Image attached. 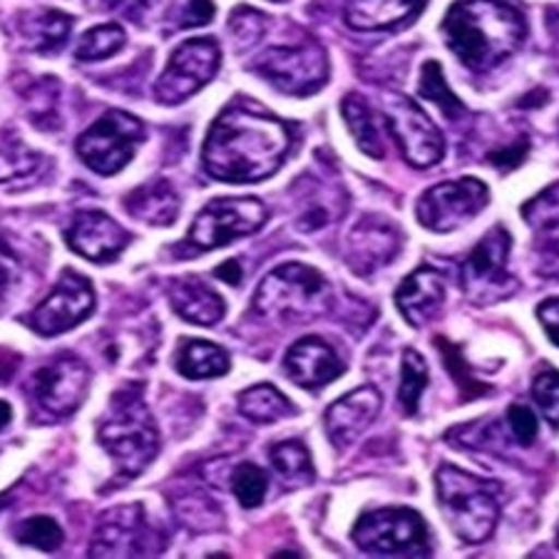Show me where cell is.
Listing matches in <instances>:
<instances>
[{
    "mask_svg": "<svg viewBox=\"0 0 559 559\" xmlns=\"http://www.w3.org/2000/svg\"><path fill=\"white\" fill-rule=\"evenodd\" d=\"M292 142V130L284 120L234 103L210 128L202 162L206 173L219 182H261L284 165Z\"/></svg>",
    "mask_w": 559,
    "mask_h": 559,
    "instance_id": "6da1fadb",
    "label": "cell"
},
{
    "mask_svg": "<svg viewBox=\"0 0 559 559\" xmlns=\"http://www.w3.org/2000/svg\"><path fill=\"white\" fill-rule=\"evenodd\" d=\"M443 33L463 66L488 72L520 50L527 23L504 0H457L445 15Z\"/></svg>",
    "mask_w": 559,
    "mask_h": 559,
    "instance_id": "7a4b0ae2",
    "label": "cell"
},
{
    "mask_svg": "<svg viewBox=\"0 0 559 559\" xmlns=\"http://www.w3.org/2000/svg\"><path fill=\"white\" fill-rule=\"evenodd\" d=\"M97 438L120 475L138 477L147 471L159 450V436L138 388H122L112 395Z\"/></svg>",
    "mask_w": 559,
    "mask_h": 559,
    "instance_id": "3957f363",
    "label": "cell"
},
{
    "mask_svg": "<svg viewBox=\"0 0 559 559\" xmlns=\"http://www.w3.org/2000/svg\"><path fill=\"white\" fill-rule=\"evenodd\" d=\"M436 488L455 535L467 545L488 543L500 520V485L443 465L436 475Z\"/></svg>",
    "mask_w": 559,
    "mask_h": 559,
    "instance_id": "277c9868",
    "label": "cell"
},
{
    "mask_svg": "<svg viewBox=\"0 0 559 559\" xmlns=\"http://www.w3.org/2000/svg\"><path fill=\"white\" fill-rule=\"evenodd\" d=\"M257 313L278 323H309L331 309V286L316 269L284 264L259 284Z\"/></svg>",
    "mask_w": 559,
    "mask_h": 559,
    "instance_id": "5b68a950",
    "label": "cell"
},
{
    "mask_svg": "<svg viewBox=\"0 0 559 559\" xmlns=\"http://www.w3.org/2000/svg\"><path fill=\"white\" fill-rule=\"evenodd\" d=\"M358 549L378 557H428L430 537L418 512L408 508H385L366 512L354 530Z\"/></svg>",
    "mask_w": 559,
    "mask_h": 559,
    "instance_id": "8992f818",
    "label": "cell"
},
{
    "mask_svg": "<svg viewBox=\"0 0 559 559\" xmlns=\"http://www.w3.org/2000/svg\"><path fill=\"white\" fill-rule=\"evenodd\" d=\"M142 140L144 128L138 117L122 110H110L80 134L75 150L93 173L110 177L128 167Z\"/></svg>",
    "mask_w": 559,
    "mask_h": 559,
    "instance_id": "52a82bcc",
    "label": "cell"
},
{
    "mask_svg": "<svg viewBox=\"0 0 559 559\" xmlns=\"http://www.w3.org/2000/svg\"><path fill=\"white\" fill-rule=\"evenodd\" d=\"M251 70L274 85L278 93L306 97L319 93L329 80V60L321 45L301 43L292 48H272L254 60Z\"/></svg>",
    "mask_w": 559,
    "mask_h": 559,
    "instance_id": "ba28073f",
    "label": "cell"
},
{
    "mask_svg": "<svg viewBox=\"0 0 559 559\" xmlns=\"http://www.w3.org/2000/svg\"><path fill=\"white\" fill-rule=\"evenodd\" d=\"M266 219V206L257 197H224V200L210 202L197 214L189 229V245L200 251L227 247L234 239L259 231Z\"/></svg>",
    "mask_w": 559,
    "mask_h": 559,
    "instance_id": "9c48e42d",
    "label": "cell"
},
{
    "mask_svg": "<svg viewBox=\"0 0 559 559\" xmlns=\"http://www.w3.org/2000/svg\"><path fill=\"white\" fill-rule=\"evenodd\" d=\"M510 247L512 239L508 229L495 227L471 251V257L463 264V272H460V284H463V292L471 296V301L492 304L498 299H508L515 292L518 282L508 272Z\"/></svg>",
    "mask_w": 559,
    "mask_h": 559,
    "instance_id": "30bf717a",
    "label": "cell"
},
{
    "mask_svg": "<svg viewBox=\"0 0 559 559\" xmlns=\"http://www.w3.org/2000/svg\"><path fill=\"white\" fill-rule=\"evenodd\" d=\"M383 120L388 130L399 142L405 162H411L413 167L426 169L438 165L445 155V140L440 134L438 124L420 110V107L408 100V97L388 93L383 95Z\"/></svg>",
    "mask_w": 559,
    "mask_h": 559,
    "instance_id": "8fae6325",
    "label": "cell"
},
{
    "mask_svg": "<svg viewBox=\"0 0 559 559\" xmlns=\"http://www.w3.org/2000/svg\"><path fill=\"white\" fill-rule=\"evenodd\" d=\"M490 202V189L480 179L463 177L430 187L416 204L418 222L430 231H455L471 224Z\"/></svg>",
    "mask_w": 559,
    "mask_h": 559,
    "instance_id": "7c38bea8",
    "label": "cell"
},
{
    "mask_svg": "<svg viewBox=\"0 0 559 559\" xmlns=\"http://www.w3.org/2000/svg\"><path fill=\"white\" fill-rule=\"evenodd\" d=\"M222 66V50L214 38H192L179 45L162 72L155 95L162 105H179L210 83Z\"/></svg>",
    "mask_w": 559,
    "mask_h": 559,
    "instance_id": "4fadbf2b",
    "label": "cell"
},
{
    "mask_svg": "<svg viewBox=\"0 0 559 559\" xmlns=\"http://www.w3.org/2000/svg\"><path fill=\"white\" fill-rule=\"evenodd\" d=\"M90 385L85 360L75 356H60L38 368L31 383V399L35 411L48 418L72 416L83 403Z\"/></svg>",
    "mask_w": 559,
    "mask_h": 559,
    "instance_id": "5bb4252c",
    "label": "cell"
},
{
    "mask_svg": "<svg viewBox=\"0 0 559 559\" xmlns=\"http://www.w3.org/2000/svg\"><path fill=\"white\" fill-rule=\"evenodd\" d=\"M95 309V292L93 284L85 276H80L68 269L62 272L58 286L52 288L48 299H45L38 309L31 316V326L40 333V336H58L75 329L83 323Z\"/></svg>",
    "mask_w": 559,
    "mask_h": 559,
    "instance_id": "9a60e30c",
    "label": "cell"
},
{
    "mask_svg": "<svg viewBox=\"0 0 559 559\" xmlns=\"http://www.w3.org/2000/svg\"><path fill=\"white\" fill-rule=\"evenodd\" d=\"M162 543L147 527L140 508H122L107 512L97 527L95 543L90 547L93 557H152L159 552Z\"/></svg>",
    "mask_w": 559,
    "mask_h": 559,
    "instance_id": "2e32d148",
    "label": "cell"
},
{
    "mask_svg": "<svg viewBox=\"0 0 559 559\" xmlns=\"http://www.w3.org/2000/svg\"><path fill=\"white\" fill-rule=\"evenodd\" d=\"M68 245L72 251L95 264H107L122 254L130 245V234L103 212H83L68 229Z\"/></svg>",
    "mask_w": 559,
    "mask_h": 559,
    "instance_id": "e0dca14e",
    "label": "cell"
},
{
    "mask_svg": "<svg viewBox=\"0 0 559 559\" xmlns=\"http://www.w3.org/2000/svg\"><path fill=\"white\" fill-rule=\"evenodd\" d=\"M284 368L296 385L306 388V391H319V388L344 376L346 364L323 338L304 336L288 348Z\"/></svg>",
    "mask_w": 559,
    "mask_h": 559,
    "instance_id": "ac0fdd59",
    "label": "cell"
},
{
    "mask_svg": "<svg viewBox=\"0 0 559 559\" xmlns=\"http://www.w3.org/2000/svg\"><path fill=\"white\" fill-rule=\"evenodd\" d=\"M401 234L385 219L366 216L348 237V264L360 276H371L399 257Z\"/></svg>",
    "mask_w": 559,
    "mask_h": 559,
    "instance_id": "d6986e66",
    "label": "cell"
},
{
    "mask_svg": "<svg viewBox=\"0 0 559 559\" xmlns=\"http://www.w3.org/2000/svg\"><path fill=\"white\" fill-rule=\"evenodd\" d=\"M381 411V393L376 388L366 385L358 391L346 393L326 411V432L333 448L344 450L354 445L358 436L376 420Z\"/></svg>",
    "mask_w": 559,
    "mask_h": 559,
    "instance_id": "ffe728a7",
    "label": "cell"
},
{
    "mask_svg": "<svg viewBox=\"0 0 559 559\" xmlns=\"http://www.w3.org/2000/svg\"><path fill=\"white\" fill-rule=\"evenodd\" d=\"M445 301V278L436 269H418L395 292V306L411 326L423 329L436 319L440 306Z\"/></svg>",
    "mask_w": 559,
    "mask_h": 559,
    "instance_id": "44dd1931",
    "label": "cell"
},
{
    "mask_svg": "<svg viewBox=\"0 0 559 559\" xmlns=\"http://www.w3.org/2000/svg\"><path fill=\"white\" fill-rule=\"evenodd\" d=\"M428 0H348L346 23L354 31H391L408 23Z\"/></svg>",
    "mask_w": 559,
    "mask_h": 559,
    "instance_id": "7402d4cb",
    "label": "cell"
},
{
    "mask_svg": "<svg viewBox=\"0 0 559 559\" xmlns=\"http://www.w3.org/2000/svg\"><path fill=\"white\" fill-rule=\"evenodd\" d=\"M72 31V17L68 13L52 11V8H40V11H28L17 17V33L31 50L40 56H52L62 45L68 43Z\"/></svg>",
    "mask_w": 559,
    "mask_h": 559,
    "instance_id": "603a6c76",
    "label": "cell"
},
{
    "mask_svg": "<svg viewBox=\"0 0 559 559\" xmlns=\"http://www.w3.org/2000/svg\"><path fill=\"white\" fill-rule=\"evenodd\" d=\"M128 212L152 227H169L179 214V197L167 179H152L124 200Z\"/></svg>",
    "mask_w": 559,
    "mask_h": 559,
    "instance_id": "cb8c5ba5",
    "label": "cell"
},
{
    "mask_svg": "<svg viewBox=\"0 0 559 559\" xmlns=\"http://www.w3.org/2000/svg\"><path fill=\"white\" fill-rule=\"evenodd\" d=\"M173 306L185 321L197 323V326H214L216 321L224 319L222 296L212 292L210 286L197 282V278H182L173 286Z\"/></svg>",
    "mask_w": 559,
    "mask_h": 559,
    "instance_id": "d4e9b609",
    "label": "cell"
},
{
    "mask_svg": "<svg viewBox=\"0 0 559 559\" xmlns=\"http://www.w3.org/2000/svg\"><path fill=\"white\" fill-rule=\"evenodd\" d=\"M341 112H344V120L348 124L350 134H354L358 150L373 159H383L385 157L383 120L381 117H376V112L368 107L364 97L348 95L346 100L341 103Z\"/></svg>",
    "mask_w": 559,
    "mask_h": 559,
    "instance_id": "484cf974",
    "label": "cell"
},
{
    "mask_svg": "<svg viewBox=\"0 0 559 559\" xmlns=\"http://www.w3.org/2000/svg\"><path fill=\"white\" fill-rule=\"evenodd\" d=\"M177 368L185 378L204 381V378H222L229 371L227 350L210 341H185L177 354Z\"/></svg>",
    "mask_w": 559,
    "mask_h": 559,
    "instance_id": "4316f807",
    "label": "cell"
},
{
    "mask_svg": "<svg viewBox=\"0 0 559 559\" xmlns=\"http://www.w3.org/2000/svg\"><path fill=\"white\" fill-rule=\"evenodd\" d=\"M45 157L25 147L21 140L0 142V185L17 187L33 185L43 175Z\"/></svg>",
    "mask_w": 559,
    "mask_h": 559,
    "instance_id": "83f0119b",
    "label": "cell"
},
{
    "mask_svg": "<svg viewBox=\"0 0 559 559\" xmlns=\"http://www.w3.org/2000/svg\"><path fill=\"white\" fill-rule=\"evenodd\" d=\"M239 411L241 416L266 426V423H276L286 416H292L294 405L288 403L282 391H276L274 385H254L239 395Z\"/></svg>",
    "mask_w": 559,
    "mask_h": 559,
    "instance_id": "f1b7e54d",
    "label": "cell"
},
{
    "mask_svg": "<svg viewBox=\"0 0 559 559\" xmlns=\"http://www.w3.org/2000/svg\"><path fill=\"white\" fill-rule=\"evenodd\" d=\"M272 465L288 488H306L316 480L309 450L299 440H286L272 448Z\"/></svg>",
    "mask_w": 559,
    "mask_h": 559,
    "instance_id": "f546056e",
    "label": "cell"
},
{
    "mask_svg": "<svg viewBox=\"0 0 559 559\" xmlns=\"http://www.w3.org/2000/svg\"><path fill=\"white\" fill-rule=\"evenodd\" d=\"M428 385V366L423 360L420 354L408 348L403 354V364H401V388H399V399L405 411V416H416L418 405H420V395Z\"/></svg>",
    "mask_w": 559,
    "mask_h": 559,
    "instance_id": "4dcf8cb0",
    "label": "cell"
},
{
    "mask_svg": "<svg viewBox=\"0 0 559 559\" xmlns=\"http://www.w3.org/2000/svg\"><path fill=\"white\" fill-rule=\"evenodd\" d=\"M420 95L428 97L430 103H436L448 120H460V115L465 112L463 103L457 100L453 95V90L448 87L445 78H443V70L436 60H428L426 66H423V75H420Z\"/></svg>",
    "mask_w": 559,
    "mask_h": 559,
    "instance_id": "1f68e13d",
    "label": "cell"
},
{
    "mask_svg": "<svg viewBox=\"0 0 559 559\" xmlns=\"http://www.w3.org/2000/svg\"><path fill=\"white\" fill-rule=\"evenodd\" d=\"M124 45V31L120 25H97V28L87 31L78 45V60L95 62L112 58L115 52H120Z\"/></svg>",
    "mask_w": 559,
    "mask_h": 559,
    "instance_id": "d6a6232c",
    "label": "cell"
},
{
    "mask_svg": "<svg viewBox=\"0 0 559 559\" xmlns=\"http://www.w3.org/2000/svg\"><path fill=\"white\" fill-rule=\"evenodd\" d=\"M231 490H234V495H237L241 508L254 510L266 498L269 477L259 465L245 463V465H239L231 475Z\"/></svg>",
    "mask_w": 559,
    "mask_h": 559,
    "instance_id": "836d02e7",
    "label": "cell"
},
{
    "mask_svg": "<svg viewBox=\"0 0 559 559\" xmlns=\"http://www.w3.org/2000/svg\"><path fill=\"white\" fill-rule=\"evenodd\" d=\"M58 97L60 85L52 78H45L28 90V115L38 128H50L58 124Z\"/></svg>",
    "mask_w": 559,
    "mask_h": 559,
    "instance_id": "e575fe53",
    "label": "cell"
},
{
    "mask_svg": "<svg viewBox=\"0 0 559 559\" xmlns=\"http://www.w3.org/2000/svg\"><path fill=\"white\" fill-rule=\"evenodd\" d=\"M17 543L43 549V552H56L62 545V527L48 515L28 518L17 527Z\"/></svg>",
    "mask_w": 559,
    "mask_h": 559,
    "instance_id": "d590c367",
    "label": "cell"
},
{
    "mask_svg": "<svg viewBox=\"0 0 559 559\" xmlns=\"http://www.w3.org/2000/svg\"><path fill=\"white\" fill-rule=\"evenodd\" d=\"M436 346H440V350H443V360H445L448 371L453 373V378H455L457 385H460V391H463V395H465V401L480 399L483 393L490 391L488 385H483L480 381H477V378H473L471 368H467L465 358H463V354H460L457 346L448 344L445 338H436Z\"/></svg>",
    "mask_w": 559,
    "mask_h": 559,
    "instance_id": "8d00e7d4",
    "label": "cell"
},
{
    "mask_svg": "<svg viewBox=\"0 0 559 559\" xmlns=\"http://www.w3.org/2000/svg\"><path fill=\"white\" fill-rule=\"evenodd\" d=\"M522 216L532 229L543 231L559 224V182L539 192L535 200L522 206Z\"/></svg>",
    "mask_w": 559,
    "mask_h": 559,
    "instance_id": "74e56055",
    "label": "cell"
},
{
    "mask_svg": "<svg viewBox=\"0 0 559 559\" xmlns=\"http://www.w3.org/2000/svg\"><path fill=\"white\" fill-rule=\"evenodd\" d=\"M532 399L537 403V411L549 423V428L559 430V371H543L535 376L532 383Z\"/></svg>",
    "mask_w": 559,
    "mask_h": 559,
    "instance_id": "f35d334b",
    "label": "cell"
},
{
    "mask_svg": "<svg viewBox=\"0 0 559 559\" xmlns=\"http://www.w3.org/2000/svg\"><path fill=\"white\" fill-rule=\"evenodd\" d=\"M229 33L234 38L237 50H249L251 45L261 40V35L266 33V17L257 13L254 8H237L231 13L229 21Z\"/></svg>",
    "mask_w": 559,
    "mask_h": 559,
    "instance_id": "ab89813d",
    "label": "cell"
},
{
    "mask_svg": "<svg viewBox=\"0 0 559 559\" xmlns=\"http://www.w3.org/2000/svg\"><path fill=\"white\" fill-rule=\"evenodd\" d=\"M216 8L212 0H177L169 11V21L175 28H200V25H210Z\"/></svg>",
    "mask_w": 559,
    "mask_h": 559,
    "instance_id": "60d3db41",
    "label": "cell"
},
{
    "mask_svg": "<svg viewBox=\"0 0 559 559\" xmlns=\"http://www.w3.org/2000/svg\"><path fill=\"white\" fill-rule=\"evenodd\" d=\"M535 269L539 276L559 278V224L539 231L535 241Z\"/></svg>",
    "mask_w": 559,
    "mask_h": 559,
    "instance_id": "b9f144b4",
    "label": "cell"
},
{
    "mask_svg": "<svg viewBox=\"0 0 559 559\" xmlns=\"http://www.w3.org/2000/svg\"><path fill=\"white\" fill-rule=\"evenodd\" d=\"M508 426L512 430V438L522 448H530L537 440V416L525 405H510L508 408Z\"/></svg>",
    "mask_w": 559,
    "mask_h": 559,
    "instance_id": "7bdbcfd3",
    "label": "cell"
},
{
    "mask_svg": "<svg viewBox=\"0 0 559 559\" xmlns=\"http://www.w3.org/2000/svg\"><path fill=\"white\" fill-rule=\"evenodd\" d=\"M527 152H530V142L522 138L520 142H512L510 147L492 152L490 162L498 169H502V173H510V169H515L518 165H522V159L527 157Z\"/></svg>",
    "mask_w": 559,
    "mask_h": 559,
    "instance_id": "ee69618b",
    "label": "cell"
},
{
    "mask_svg": "<svg viewBox=\"0 0 559 559\" xmlns=\"http://www.w3.org/2000/svg\"><path fill=\"white\" fill-rule=\"evenodd\" d=\"M537 319H539V323H543V329L547 331L549 341H552V344L559 348V299H547L545 304H539Z\"/></svg>",
    "mask_w": 559,
    "mask_h": 559,
    "instance_id": "f6af8a7d",
    "label": "cell"
},
{
    "mask_svg": "<svg viewBox=\"0 0 559 559\" xmlns=\"http://www.w3.org/2000/svg\"><path fill=\"white\" fill-rule=\"evenodd\" d=\"M103 3L105 8H110L112 13H120L138 23L140 17H144V13L150 11V5L155 3V0H103Z\"/></svg>",
    "mask_w": 559,
    "mask_h": 559,
    "instance_id": "bcb514c9",
    "label": "cell"
},
{
    "mask_svg": "<svg viewBox=\"0 0 559 559\" xmlns=\"http://www.w3.org/2000/svg\"><path fill=\"white\" fill-rule=\"evenodd\" d=\"M216 278H222V282H227L231 286H237L241 282V266L237 259L227 261V264H222L219 269H216Z\"/></svg>",
    "mask_w": 559,
    "mask_h": 559,
    "instance_id": "7dc6e473",
    "label": "cell"
},
{
    "mask_svg": "<svg viewBox=\"0 0 559 559\" xmlns=\"http://www.w3.org/2000/svg\"><path fill=\"white\" fill-rule=\"evenodd\" d=\"M8 282H11V274H8V264H5V257H0V304H3V296H5V288Z\"/></svg>",
    "mask_w": 559,
    "mask_h": 559,
    "instance_id": "c3c4849f",
    "label": "cell"
},
{
    "mask_svg": "<svg viewBox=\"0 0 559 559\" xmlns=\"http://www.w3.org/2000/svg\"><path fill=\"white\" fill-rule=\"evenodd\" d=\"M11 418H13V411H11V405H8L5 401H0V430H3L8 423H11Z\"/></svg>",
    "mask_w": 559,
    "mask_h": 559,
    "instance_id": "681fc988",
    "label": "cell"
},
{
    "mask_svg": "<svg viewBox=\"0 0 559 559\" xmlns=\"http://www.w3.org/2000/svg\"><path fill=\"white\" fill-rule=\"evenodd\" d=\"M272 3H284V0H272Z\"/></svg>",
    "mask_w": 559,
    "mask_h": 559,
    "instance_id": "f907efd6",
    "label": "cell"
},
{
    "mask_svg": "<svg viewBox=\"0 0 559 559\" xmlns=\"http://www.w3.org/2000/svg\"><path fill=\"white\" fill-rule=\"evenodd\" d=\"M557 547H559V530H557Z\"/></svg>",
    "mask_w": 559,
    "mask_h": 559,
    "instance_id": "816d5d0a",
    "label": "cell"
},
{
    "mask_svg": "<svg viewBox=\"0 0 559 559\" xmlns=\"http://www.w3.org/2000/svg\"><path fill=\"white\" fill-rule=\"evenodd\" d=\"M0 508H3V500H0Z\"/></svg>",
    "mask_w": 559,
    "mask_h": 559,
    "instance_id": "f5cc1de1",
    "label": "cell"
}]
</instances>
